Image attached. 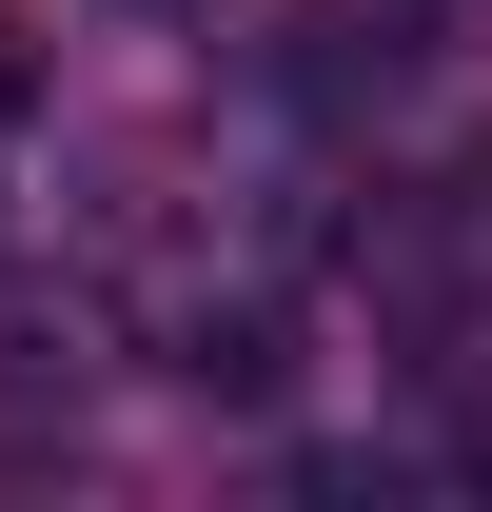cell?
Instances as JSON below:
<instances>
[{"label": "cell", "mask_w": 492, "mask_h": 512, "mask_svg": "<svg viewBox=\"0 0 492 512\" xmlns=\"http://www.w3.org/2000/svg\"><path fill=\"white\" fill-rule=\"evenodd\" d=\"M40 119V40H20V20H0V138Z\"/></svg>", "instance_id": "cell-2"}, {"label": "cell", "mask_w": 492, "mask_h": 512, "mask_svg": "<svg viewBox=\"0 0 492 512\" xmlns=\"http://www.w3.org/2000/svg\"><path fill=\"white\" fill-rule=\"evenodd\" d=\"M178 394H237V414H276V394H296V335L256 316V296H237V316H178Z\"/></svg>", "instance_id": "cell-1"}]
</instances>
